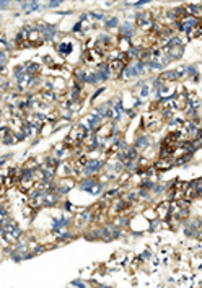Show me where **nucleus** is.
<instances>
[{
    "label": "nucleus",
    "instance_id": "f03ea898",
    "mask_svg": "<svg viewBox=\"0 0 202 288\" xmlns=\"http://www.w3.org/2000/svg\"><path fill=\"white\" fill-rule=\"evenodd\" d=\"M137 25L140 28H148L152 25V17L148 13H140L139 17H137Z\"/></svg>",
    "mask_w": 202,
    "mask_h": 288
},
{
    "label": "nucleus",
    "instance_id": "39448f33",
    "mask_svg": "<svg viewBox=\"0 0 202 288\" xmlns=\"http://www.w3.org/2000/svg\"><path fill=\"white\" fill-rule=\"evenodd\" d=\"M140 72H142V65L137 63V65H132L126 70V77H129V75H137V73H140Z\"/></svg>",
    "mask_w": 202,
    "mask_h": 288
},
{
    "label": "nucleus",
    "instance_id": "0eeeda50",
    "mask_svg": "<svg viewBox=\"0 0 202 288\" xmlns=\"http://www.w3.org/2000/svg\"><path fill=\"white\" fill-rule=\"evenodd\" d=\"M181 26V29H184V31H188V29H192V26H196V20L191 18V20H186V21L183 23V25H179Z\"/></svg>",
    "mask_w": 202,
    "mask_h": 288
},
{
    "label": "nucleus",
    "instance_id": "f257e3e1",
    "mask_svg": "<svg viewBox=\"0 0 202 288\" xmlns=\"http://www.w3.org/2000/svg\"><path fill=\"white\" fill-rule=\"evenodd\" d=\"M82 189L90 190V192H93V194H98V192L101 190V186H99L98 182H95V181H91V179H88V181H83V182H82Z\"/></svg>",
    "mask_w": 202,
    "mask_h": 288
},
{
    "label": "nucleus",
    "instance_id": "f8f14e48",
    "mask_svg": "<svg viewBox=\"0 0 202 288\" xmlns=\"http://www.w3.org/2000/svg\"><path fill=\"white\" fill-rule=\"evenodd\" d=\"M60 2H57V0H54V2H51V7H55V5H59Z\"/></svg>",
    "mask_w": 202,
    "mask_h": 288
},
{
    "label": "nucleus",
    "instance_id": "9d476101",
    "mask_svg": "<svg viewBox=\"0 0 202 288\" xmlns=\"http://www.w3.org/2000/svg\"><path fill=\"white\" fill-rule=\"evenodd\" d=\"M137 143H139V147H145L144 143H148V138H139V140H137Z\"/></svg>",
    "mask_w": 202,
    "mask_h": 288
},
{
    "label": "nucleus",
    "instance_id": "423d86ee",
    "mask_svg": "<svg viewBox=\"0 0 202 288\" xmlns=\"http://www.w3.org/2000/svg\"><path fill=\"white\" fill-rule=\"evenodd\" d=\"M99 166H101V163H99V161H93V163H90V165L85 168V173L90 174V173H93V171L99 169Z\"/></svg>",
    "mask_w": 202,
    "mask_h": 288
},
{
    "label": "nucleus",
    "instance_id": "7ed1b4c3",
    "mask_svg": "<svg viewBox=\"0 0 202 288\" xmlns=\"http://www.w3.org/2000/svg\"><path fill=\"white\" fill-rule=\"evenodd\" d=\"M5 234L8 236V239H17L18 238V234H20V230L17 226L13 225V223H10V225H7V228H5Z\"/></svg>",
    "mask_w": 202,
    "mask_h": 288
},
{
    "label": "nucleus",
    "instance_id": "1a4fd4ad",
    "mask_svg": "<svg viewBox=\"0 0 202 288\" xmlns=\"http://www.w3.org/2000/svg\"><path fill=\"white\" fill-rule=\"evenodd\" d=\"M122 33L127 34V36H131V34H132V26H131V25H126V26L122 28Z\"/></svg>",
    "mask_w": 202,
    "mask_h": 288
},
{
    "label": "nucleus",
    "instance_id": "20e7f679",
    "mask_svg": "<svg viewBox=\"0 0 202 288\" xmlns=\"http://www.w3.org/2000/svg\"><path fill=\"white\" fill-rule=\"evenodd\" d=\"M181 72H165V73H161L160 80H176L179 77Z\"/></svg>",
    "mask_w": 202,
    "mask_h": 288
},
{
    "label": "nucleus",
    "instance_id": "9b49d317",
    "mask_svg": "<svg viewBox=\"0 0 202 288\" xmlns=\"http://www.w3.org/2000/svg\"><path fill=\"white\" fill-rule=\"evenodd\" d=\"M116 23H118V21H116V20H111V21H109V23H108V25H109V26H114V25H116Z\"/></svg>",
    "mask_w": 202,
    "mask_h": 288
},
{
    "label": "nucleus",
    "instance_id": "6e6552de",
    "mask_svg": "<svg viewBox=\"0 0 202 288\" xmlns=\"http://www.w3.org/2000/svg\"><path fill=\"white\" fill-rule=\"evenodd\" d=\"M59 49H60V52H64V54H67L68 51L72 49V44H60L59 46Z\"/></svg>",
    "mask_w": 202,
    "mask_h": 288
}]
</instances>
